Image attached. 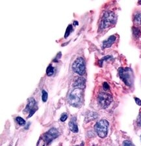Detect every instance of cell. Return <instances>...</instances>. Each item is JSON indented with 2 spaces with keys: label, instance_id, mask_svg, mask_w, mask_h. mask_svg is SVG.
Segmentation results:
<instances>
[{
  "label": "cell",
  "instance_id": "cell-1",
  "mask_svg": "<svg viewBox=\"0 0 141 146\" xmlns=\"http://www.w3.org/2000/svg\"><path fill=\"white\" fill-rule=\"evenodd\" d=\"M59 135V131L55 128H51L40 137L38 141L37 146H48L54 139Z\"/></svg>",
  "mask_w": 141,
  "mask_h": 146
},
{
  "label": "cell",
  "instance_id": "cell-2",
  "mask_svg": "<svg viewBox=\"0 0 141 146\" xmlns=\"http://www.w3.org/2000/svg\"><path fill=\"white\" fill-rule=\"evenodd\" d=\"M118 74L123 82L126 86L131 87L134 82L133 72L131 68L121 67L118 69Z\"/></svg>",
  "mask_w": 141,
  "mask_h": 146
},
{
  "label": "cell",
  "instance_id": "cell-3",
  "mask_svg": "<svg viewBox=\"0 0 141 146\" xmlns=\"http://www.w3.org/2000/svg\"><path fill=\"white\" fill-rule=\"evenodd\" d=\"M117 21V16L112 11H107L103 14L99 24V29L103 30L115 24Z\"/></svg>",
  "mask_w": 141,
  "mask_h": 146
},
{
  "label": "cell",
  "instance_id": "cell-4",
  "mask_svg": "<svg viewBox=\"0 0 141 146\" xmlns=\"http://www.w3.org/2000/svg\"><path fill=\"white\" fill-rule=\"evenodd\" d=\"M109 122L106 119H101L96 123L94 130L98 136L101 138H104L107 136Z\"/></svg>",
  "mask_w": 141,
  "mask_h": 146
},
{
  "label": "cell",
  "instance_id": "cell-5",
  "mask_svg": "<svg viewBox=\"0 0 141 146\" xmlns=\"http://www.w3.org/2000/svg\"><path fill=\"white\" fill-rule=\"evenodd\" d=\"M82 98V90L79 88H75L70 93L68 97V102L70 105L77 107L81 102Z\"/></svg>",
  "mask_w": 141,
  "mask_h": 146
},
{
  "label": "cell",
  "instance_id": "cell-6",
  "mask_svg": "<svg viewBox=\"0 0 141 146\" xmlns=\"http://www.w3.org/2000/svg\"><path fill=\"white\" fill-rule=\"evenodd\" d=\"M98 102L102 108H107L113 102V96L111 93L101 92L98 96Z\"/></svg>",
  "mask_w": 141,
  "mask_h": 146
},
{
  "label": "cell",
  "instance_id": "cell-7",
  "mask_svg": "<svg viewBox=\"0 0 141 146\" xmlns=\"http://www.w3.org/2000/svg\"><path fill=\"white\" fill-rule=\"evenodd\" d=\"M72 70L74 72L81 75V76L85 74L86 66L85 61L83 58L79 57L74 61L72 65Z\"/></svg>",
  "mask_w": 141,
  "mask_h": 146
},
{
  "label": "cell",
  "instance_id": "cell-8",
  "mask_svg": "<svg viewBox=\"0 0 141 146\" xmlns=\"http://www.w3.org/2000/svg\"><path fill=\"white\" fill-rule=\"evenodd\" d=\"M38 110V106L36 104V102L34 98H30L28 100L26 108L24 109V113H29V115L27 116V119L33 116L35 111Z\"/></svg>",
  "mask_w": 141,
  "mask_h": 146
},
{
  "label": "cell",
  "instance_id": "cell-9",
  "mask_svg": "<svg viewBox=\"0 0 141 146\" xmlns=\"http://www.w3.org/2000/svg\"><path fill=\"white\" fill-rule=\"evenodd\" d=\"M85 83H86V80L83 77H77L76 79V80L74 82L73 86L75 88H79L83 90L85 88Z\"/></svg>",
  "mask_w": 141,
  "mask_h": 146
},
{
  "label": "cell",
  "instance_id": "cell-10",
  "mask_svg": "<svg viewBox=\"0 0 141 146\" xmlns=\"http://www.w3.org/2000/svg\"><path fill=\"white\" fill-rule=\"evenodd\" d=\"M116 36L115 35H111L109 36L107 39L105 40L103 42V45H102V47L103 48H110L111 46L113 45L114 42H115L116 40Z\"/></svg>",
  "mask_w": 141,
  "mask_h": 146
},
{
  "label": "cell",
  "instance_id": "cell-11",
  "mask_svg": "<svg viewBox=\"0 0 141 146\" xmlns=\"http://www.w3.org/2000/svg\"><path fill=\"white\" fill-rule=\"evenodd\" d=\"M69 128L71 130V131L74 132V133H77V132H78L79 129L76 123V117H73L71 119V120H70V121L69 122Z\"/></svg>",
  "mask_w": 141,
  "mask_h": 146
},
{
  "label": "cell",
  "instance_id": "cell-12",
  "mask_svg": "<svg viewBox=\"0 0 141 146\" xmlns=\"http://www.w3.org/2000/svg\"><path fill=\"white\" fill-rule=\"evenodd\" d=\"M98 115V113L95 112H89L87 115H86L85 118V122L88 123L90 122L91 121H94L96 119H97Z\"/></svg>",
  "mask_w": 141,
  "mask_h": 146
},
{
  "label": "cell",
  "instance_id": "cell-13",
  "mask_svg": "<svg viewBox=\"0 0 141 146\" xmlns=\"http://www.w3.org/2000/svg\"><path fill=\"white\" fill-rule=\"evenodd\" d=\"M133 34L134 36H135L136 38H138L140 37V36L141 35V32H140V29L138 28L137 27H133Z\"/></svg>",
  "mask_w": 141,
  "mask_h": 146
},
{
  "label": "cell",
  "instance_id": "cell-14",
  "mask_svg": "<svg viewBox=\"0 0 141 146\" xmlns=\"http://www.w3.org/2000/svg\"><path fill=\"white\" fill-rule=\"evenodd\" d=\"M134 22L135 24L140 25L141 24V13H137L135 14V17H134Z\"/></svg>",
  "mask_w": 141,
  "mask_h": 146
},
{
  "label": "cell",
  "instance_id": "cell-15",
  "mask_svg": "<svg viewBox=\"0 0 141 146\" xmlns=\"http://www.w3.org/2000/svg\"><path fill=\"white\" fill-rule=\"evenodd\" d=\"M54 74V68L52 67V65H49L46 70V74L48 76H51Z\"/></svg>",
  "mask_w": 141,
  "mask_h": 146
},
{
  "label": "cell",
  "instance_id": "cell-16",
  "mask_svg": "<svg viewBox=\"0 0 141 146\" xmlns=\"http://www.w3.org/2000/svg\"><path fill=\"white\" fill-rule=\"evenodd\" d=\"M72 25H69V26H68L67 30H66V32H65V38H67L68 36H69L70 33L72 32Z\"/></svg>",
  "mask_w": 141,
  "mask_h": 146
},
{
  "label": "cell",
  "instance_id": "cell-17",
  "mask_svg": "<svg viewBox=\"0 0 141 146\" xmlns=\"http://www.w3.org/2000/svg\"><path fill=\"white\" fill-rule=\"evenodd\" d=\"M16 122L18 123V125H21V126H23V125H25V123H26V121H25V120L24 119L22 118L21 117H17L16 118Z\"/></svg>",
  "mask_w": 141,
  "mask_h": 146
},
{
  "label": "cell",
  "instance_id": "cell-18",
  "mask_svg": "<svg viewBox=\"0 0 141 146\" xmlns=\"http://www.w3.org/2000/svg\"><path fill=\"white\" fill-rule=\"evenodd\" d=\"M47 97H48V95H47V93L45 90H43L42 91V99L43 102H45L47 101Z\"/></svg>",
  "mask_w": 141,
  "mask_h": 146
},
{
  "label": "cell",
  "instance_id": "cell-19",
  "mask_svg": "<svg viewBox=\"0 0 141 146\" xmlns=\"http://www.w3.org/2000/svg\"><path fill=\"white\" fill-rule=\"evenodd\" d=\"M122 146H135L133 143L129 140H125L122 143Z\"/></svg>",
  "mask_w": 141,
  "mask_h": 146
},
{
  "label": "cell",
  "instance_id": "cell-20",
  "mask_svg": "<svg viewBox=\"0 0 141 146\" xmlns=\"http://www.w3.org/2000/svg\"><path fill=\"white\" fill-rule=\"evenodd\" d=\"M136 123H137L138 126L141 127V109L139 111V113H138L137 119H136Z\"/></svg>",
  "mask_w": 141,
  "mask_h": 146
},
{
  "label": "cell",
  "instance_id": "cell-21",
  "mask_svg": "<svg viewBox=\"0 0 141 146\" xmlns=\"http://www.w3.org/2000/svg\"><path fill=\"white\" fill-rule=\"evenodd\" d=\"M67 118H68L67 113H63L62 115H61V116L60 120L61 121L64 122V121H65L67 119Z\"/></svg>",
  "mask_w": 141,
  "mask_h": 146
},
{
  "label": "cell",
  "instance_id": "cell-22",
  "mask_svg": "<svg viewBox=\"0 0 141 146\" xmlns=\"http://www.w3.org/2000/svg\"><path fill=\"white\" fill-rule=\"evenodd\" d=\"M103 90L105 91L108 90L109 89V84L107 83V82H105V83H103Z\"/></svg>",
  "mask_w": 141,
  "mask_h": 146
},
{
  "label": "cell",
  "instance_id": "cell-23",
  "mask_svg": "<svg viewBox=\"0 0 141 146\" xmlns=\"http://www.w3.org/2000/svg\"><path fill=\"white\" fill-rule=\"evenodd\" d=\"M135 100L136 104L138 105V106H141V100L139 99H138V98H136V97H135Z\"/></svg>",
  "mask_w": 141,
  "mask_h": 146
},
{
  "label": "cell",
  "instance_id": "cell-24",
  "mask_svg": "<svg viewBox=\"0 0 141 146\" xmlns=\"http://www.w3.org/2000/svg\"><path fill=\"white\" fill-rule=\"evenodd\" d=\"M74 24H75V25H76V24H77V25H78V22L75 21V22H74Z\"/></svg>",
  "mask_w": 141,
  "mask_h": 146
},
{
  "label": "cell",
  "instance_id": "cell-25",
  "mask_svg": "<svg viewBox=\"0 0 141 146\" xmlns=\"http://www.w3.org/2000/svg\"><path fill=\"white\" fill-rule=\"evenodd\" d=\"M138 4H140V5H141V1H138Z\"/></svg>",
  "mask_w": 141,
  "mask_h": 146
},
{
  "label": "cell",
  "instance_id": "cell-26",
  "mask_svg": "<svg viewBox=\"0 0 141 146\" xmlns=\"http://www.w3.org/2000/svg\"><path fill=\"white\" fill-rule=\"evenodd\" d=\"M140 138H141V136H140Z\"/></svg>",
  "mask_w": 141,
  "mask_h": 146
}]
</instances>
